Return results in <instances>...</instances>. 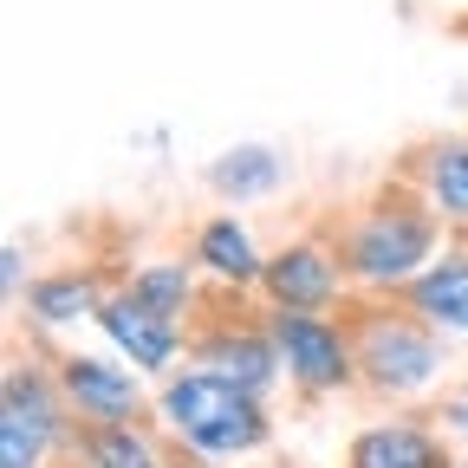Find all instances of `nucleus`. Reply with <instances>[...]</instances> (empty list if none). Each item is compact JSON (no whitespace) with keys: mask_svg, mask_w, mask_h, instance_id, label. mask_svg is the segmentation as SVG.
<instances>
[{"mask_svg":"<svg viewBox=\"0 0 468 468\" xmlns=\"http://www.w3.org/2000/svg\"><path fill=\"white\" fill-rule=\"evenodd\" d=\"M163 410H169L176 436H189V442L208 449V455H241V449H254L261 430H267L261 410H254V390H241V384L221 378V371L176 378L169 397H163Z\"/></svg>","mask_w":468,"mask_h":468,"instance_id":"obj_1","label":"nucleus"},{"mask_svg":"<svg viewBox=\"0 0 468 468\" xmlns=\"http://www.w3.org/2000/svg\"><path fill=\"white\" fill-rule=\"evenodd\" d=\"M423 254H430V221H417V215H378L371 228H358V241H351V261L371 280H403Z\"/></svg>","mask_w":468,"mask_h":468,"instance_id":"obj_2","label":"nucleus"},{"mask_svg":"<svg viewBox=\"0 0 468 468\" xmlns=\"http://www.w3.org/2000/svg\"><path fill=\"white\" fill-rule=\"evenodd\" d=\"M273 345H280V358L292 365V378L313 384V390H325V384L345 378V345L319 319H306V313H286L280 332H273Z\"/></svg>","mask_w":468,"mask_h":468,"instance_id":"obj_3","label":"nucleus"},{"mask_svg":"<svg viewBox=\"0 0 468 468\" xmlns=\"http://www.w3.org/2000/svg\"><path fill=\"white\" fill-rule=\"evenodd\" d=\"M365 365H371V378L384 390H417L436 371V351H430V338H417L410 325H378L365 338Z\"/></svg>","mask_w":468,"mask_h":468,"instance_id":"obj_4","label":"nucleus"},{"mask_svg":"<svg viewBox=\"0 0 468 468\" xmlns=\"http://www.w3.org/2000/svg\"><path fill=\"white\" fill-rule=\"evenodd\" d=\"M46 442H52V403H46L39 378L33 384L14 378L7 410H0V449H7V462H33V455H46Z\"/></svg>","mask_w":468,"mask_h":468,"instance_id":"obj_5","label":"nucleus"},{"mask_svg":"<svg viewBox=\"0 0 468 468\" xmlns=\"http://www.w3.org/2000/svg\"><path fill=\"white\" fill-rule=\"evenodd\" d=\"M98 319H104V332L131 351V358L144 365V371H156V365H169V351H176V332H169V319L163 313H150L144 300H111V306H98Z\"/></svg>","mask_w":468,"mask_h":468,"instance_id":"obj_6","label":"nucleus"},{"mask_svg":"<svg viewBox=\"0 0 468 468\" xmlns=\"http://www.w3.org/2000/svg\"><path fill=\"white\" fill-rule=\"evenodd\" d=\"M267 292L286 306V313H313L332 300V267L313 254V248H286L273 267H267Z\"/></svg>","mask_w":468,"mask_h":468,"instance_id":"obj_7","label":"nucleus"},{"mask_svg":"<svg viewBox=\"0 0 468 468\" xmlns=\"http://www.w3.org/2000/svg\"><path fill=\"white\" fill-rule=\"evenodd\" d=\"M351 468H449L423 430H371L351 449Z\"/></svg>","mask_w":468,"mask_h":468,"instance_id":"obj_8","label":"nucleus"},{"mask_svg":"<svg viewBox=\"0 0 468 468\" xmlns=\"http://www.w3.org/2000/svg\"><path fill=\"white\" fill-rule=\"evenodd\" d=\"M66 390L91 410V417H104V423H124L131 410H137L131 378H117V371H104V365H91V358H72V365H66Z\"/></svg>","mask_w":468,"mask_h":468,"instance_id":"obj_9","label":"nucleus"},{"mask_svg":"<svg viewBox=\"0 0 468 468\" xmlns=\"http://www.w3.org/2000/svg\"><path fill=\"white\" fill-rule=\"evenodd\" d=\"M280 176H286V163H280L273 150L241 144L234 156H221V163H215V189H221V196H267Z\"/></svg>","mask_w":468,"mask_h":468,"instance_id":"obj_10","label":"nucleus"},{"mask_svg":"<svg viewBox=\"0 0 468 468\" xmlns=\"http://www.w3.org/2000/svg\"><path fill=\"white\" fill-rule=\"evenodd\" d=\"M202 261L215 273H228V280H254L261 273V254H254V241H248L241 221H208L202 228Z\"/></svg>","mask_w":468,"mask_h":468,"instance_id":"obj_11","label":"nucleus"},{"mask_svg":"<svg viewBox=\"0 0 468 468\" xmlns=\"http://www.w3.org/2000/svg\"><path fill=\"white\" fill-rule=\"evenodd\" d=\"M417 306H423L430 319H442V325L468 332V261H449V267H436V273L417 286Z\"/></svg>","mask_w":468,"mask_h":468,"instance_id":"obj_12","label":"nucleus"},{"mask_svg":"<svg viewBox=\"0 0 468 468\" xmlns=\"http://www.w3.org/2000/svg\"><path fill=\"white\" fill-rule=\"evenodd\" d=\"M215 371L234 378L241 390H261V384L273 378V351H267L261 338H221V345H215Z\"/></svg>","mask_w":468,"mask_h":468,"instance_id":"obj_13","label":"nucleus"},{"mask_svg":"<svg viewBox=\"0 0 468 468\" xmlns=\"http://www.w3.org/2000/svg\"><path fill=\"white\" fill-rule=\"evenodd\" d=\"M131 300H144L150 313H163V319H169L176 306L189 300V273H183V267H150V273H137Z\"/></svg>","mask_w":468,"mask_h":468,"instance_id":"obj_14","label":"nucleus"},{"mask_svg":"<svg viewBox=\"0 0 468 468\" xmlns=\"http://www.w3.org/2000/svg\"><path fill=\"white\" fill-rule=\"evenodd\" d=\"M85 306H91V286L85 280H46V286H33V313L52 319V325L58 319H79Z\"/></svg>","mask_w":468,"mask_h":468,"instance_id":"obj_15","label":"nucleus"},{"mask_svg":"<svg viewBox=\"0 0 468 468\" xmlns=\"http://www.w3.org/2000/svg\"><path fill=\"white\" fill-rule=\"evenodd\" d=\"M430 183H436V202L449 215H468V150H442L430 163Z\"/></svg>","mask_w":468,"mask_h":468,"instance_id":"obj_16","label":"nucleus"},{"mask_svg":"<svg viewBox=\"0 0 468 468\" xmlns=\"http://www.w3.org/2000/svg\"><path fill=\"white\" fill-rule=\"evenodd\" d=\"M7 468H27V462H7Z\"/></svg>","mask_w":468,"mask_h":468,"instance_id":"obj_17","label":"nucleus"}]
</instances>
